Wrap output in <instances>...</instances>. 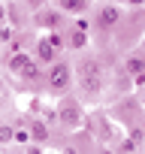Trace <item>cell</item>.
Listing matches in <instances>:
<instances>
[{"label": "cell", "instance_id": "6da1fadb", "mask_svg": "<svg viewBox=\"0 0 145 154\" xmlns=\"http://www.w3.org/2000/svg\"><path fill=\"white\" fill-rule=\"evenodd\" d=\"M79 82H82V91H88V94L100 91V66L94 60H85L79 66Z\"/></svg>", "mask_w": 145, "mask_h": 154}, {"label": "cell", "instance_id": "7a4b0ae2", "mask_svg": "<svg viewBox=\"0 0 145 154\" xmlns=\"http://www.w3.org/2000/svg\"><path fill=\"white\" fill-rule=\"evenodd\" d=\"M57 118H60L63 127H79V124H82V106H79L76 100H63V103L57 106Z\"/></svg>", "mask_w": 145, "mask_h": 154}, {"label": "cell", "instance_id": "3957f363", "mask_svg": "<svg viewBox=\"0 0 145 154\" xmlns=\"http://www.w3.org/2000/svg\"><path fill=\"white\" fill-rule=\"evenodd\" d=\"M69 82H72V72H69L66 63H54V66L48 69V85H51V91H63Z\"/></svg>", "mask_w": 145, "mask_h": 154}, {"label": "cell", "instance_id": "277c9868", "mask_svg": "<svg viewBox=\"0 0 145 154\" xmlns=\"http://www.w3.org/2000/svg\"><path fill=\"white\" fill-rule=\"evenodd\" d=\"M9 66H12V72L27 75V79H36V75H39V69L33 66V57H27V54H15V57L9 60Z\"/></svg>", "mask_w": 145, "mask_h": 154}, {"label": "cell", "instance_id": "5b68a950", "mask_svg": "<svg viewBox=\"0 0 145 154\" xmlns=\"http://www.w3.org/2000/svg\"><path fill=\"white\" fill-rule=\"evenodd\" d=\"M118 21H121V6H112V3H109V6L100 9V24H103V27H112V24H118Z\"/></svg>", "mask_w": 145, "mask_h": 154}, {"label": "cell", "instance_id": "8992f818", "mask_svg": "<svg viewBox=\"0 0 145 154\" xmlns=\"http://www.w3.org/2000/svg\"><path fill=\"white\" fill-rule=\"evenodd\" d=\"M36 57H39L42 63H51V60H54V45H51L48 39H39V42H36Z\"/></svg>", "mask_w": 145, "mask_h": 154}, {"label": "cell", "instance_id": "52a82bcc", "mask_svg": "<svg viewBox=\"0 0 145 154\" xmlns=\"http://www.w3.org/2000/svg\"><path fill=\"white\" fill-rule=\"evenodd\" d=\"M127 69H130V72H136V75H139V72H142V69H145V60H142V57H133V60H127Z\"/></svg>", "mask_w": 145, "mask_h": 154}, {"label": "cell", "instance_id": "ba28073f", "mask_svg": "<svg viewBox=\"0 0 145 154\" xmlns=\"http://www.w3.org/2000/svg\"><path fill=\"white\" fill-rule=\"evenodd\" d=\"M60 3H63L69 12H82V9H85V3H82V0H60Z\"/></svg>", "mask_w": 145, "mask_h": 154}, {"label": "cell", "instance_id": "9c48e42d", "mask_svg": "<svg viewBox=\"0 0 145 154\" xmlns=\"http://www.w3.org/2000/svg\"><path fill=\"white\" fill-rule=\"evenodd\" d=\"M12 133H15V130L3 124V127H0V142H3V145H6V142H12Z\"/></svg>", "mask_w": 145, "mask_h": 154}, {"label": "cell", "instance_id": "30bf717a", "mask_svg": "<svg viewBox=\"0 0 145 154\" xmlns=\"http://www.w3.org/2000/svg\"><path fill=\"white\" fill-rule=\"evenodd\" d=\"M33 136H36V139H45V136H48V130H45V124H42V121H36V124H33Z\"/></svg>", "mask_w": 145, "mask_h": 154}, {"label": "cell", "instance_id": "8fae6325", "mask_svg": "<svg viewBox=\"0 0 145 154\" xmlns=\"http://www.w3.org/2000/svg\"><path fill=\"white\" fill-rule=\"evenodd\" d=\"M12 139H15V142H24V145H27V142H30V133H27V130H15V133H12Z\"/></svg>", "mask_w": 145, "mask_h": 154}, {"label": "cell", "instance_id": "7c38bea8", "mask_svg": "<svg viewBox=\"0 0 145 154\" xmlns=\"http://www.w3.org/2000/svg\"><path fill=\"white\" fill-rule=\"evenodd\" d=\"M30 3V9H42V0H27Z\"/></svg>", "mask_w": 145, "mask_h": 154}, {"label": "cell", "instance_id": "4fadbf2b", "mask_svg": "<svg viewBox=\"0 0 145 154\" xmlns=\"http://www.w3.org/2000/svg\"><path fill=\"white\" fill-rule=\"evenodd\" d=\"M127 3H130V6H139V3H145V0H127Z\"/></svg>", "mask_w": 145, "mask_h": 154}, {"label": "cell", "instance_id": "5bb4252c", "mask_svg": "<svg viewBox=\"0 0 145 154\" xmlns=\"http://www.w3.org/2000/svg\"><path fill=\"white\" fill-rule=\"evenodd\" d=\"M30 154H42V148H36V145H33V148H30Z\"/></svg>", "mask_w": 145, "mask_h": 154}, {"label": "cell", "instance_id": "9a60e30c", "mask_svg": "<svg viewBox=\"0 0 145 154\" xmlns=\"http://www.w3.org/2000/svg\"><path fill=\"white\" fill-rule=\"evenodd\" d=\"M103 154H115V151H103Z\"/></svg>", "mask_w": 145, "mask_h": 154}]
</instances>
